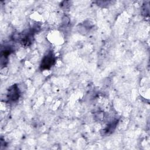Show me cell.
Wrapping results in <instances>:
<instances>
[{
    "instance_id": "1",
    "label": "cell",
    "mask_w": 150,
    "mask_h": 150,
    "mask_svg": "<svg viewBox=\"0 0 150 150\" xmlns=\"http://www.w3.org/2000/svg\"><path fill=\"white\" fill-rule=\"evenodd\" d=\"M55 61L54 56L52 52H49L42 59L40 67L42 69H49L52 66Z\"/></svg>"
},
{
    "instance_id": "2",
    "label": "cell",
    "mask_w": 150,
    "mask_h": 150,
    "mask_svg": "<svg viewBox=\"0 0 150 150\" xmlns=\"http://www.w3.org/2000/svg\"><path fill=\"white\" fill-rule=\"evenodd\" d=\"M19 96V90L16 85L11 87V89L9 90L8 97L10 100L15 101L16 100Z\"/></svg>"
}]
</instances>
